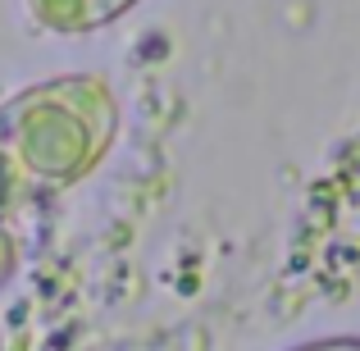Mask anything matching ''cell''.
Returning a JSON list of instances; mask_svg holds the SVG:
<instances>
[{
  "label": "cell",
  "mask_w": 360,
  "mask_h": 351,
  "mask_svg": "<svg viewBox=\"0 0 360 351\" xmlns=\"http://www.w3.org/2000/svg\"><path fill=\"white\" fill-rule=\"evenodd\" d=\"M119 137V96L101 73H60L0 101V141L32 196L78 187Z\"/></svg>",
  "instance_id": "1"
},
{
  "label": "cell",
  "mask_w": 360,
  "mask_h": 351,
  "mask_svg": "<svg viewBox=\"0 0 360 351\" xmlns=\"http://www.w3.org/2000/svg\"><path fill=\"white\" fill-rule=\"evenodd\" d=\"M137 0H27L32 18L51 32H96L123 18Z\"/></svg>",
  "instance_id": "2"
},
{
  "label": "cell",
  "mask_w": 360,
  "mask_h": 351,
  "mask_svg": "<svg viewBox=\"0 0 360 351\" xmlns=\"http://www.w3.org/2000/svg\"><path fill=\"white\" fill-rule=\"evenodd\" d=\"M32 201H37V196H32V187H27V178L18 174L9 146L0 141V224H14Z\"/></svg>",
  "instance_id": "3"
},
{
  "label": "cell",
  "mask_w": 360,
  "mask_h": 351,
  "mask_svg": "<svg viewBox=\"0 0 360 351\" xmlns=\"http://www.w3.org/2000/svg\"><path fill=\"white\" fill-rule=\"evenodd\" d=\"M23 264V237L14 233V224H0V288L18 274Z\"/></svg>",
  "instance_id": "4"
},
{
  "label": "cell",
  "mask_w": 360,
  "mask_h": 351,
  "mask_svg": "<svg viewBox=\"0 0 360 351\" xmlns=\"http://www.w3.org/2000/svg\"><path fill=\"white\" fill-rule=\"evenodd\" d=\"M292 351H360V338H319V343H301V347H292Z\"/></svg>",
  "instance_id": "5"
}]
</instances>
